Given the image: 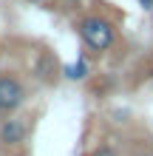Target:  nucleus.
Returning a JSON list of instances; mask_svg holds the SVG:
<instances>
[{
	"instance_id": "9d476101",
	"label": "nucleus",
	"mask_w": 153,
	"mask_h": 156,
	"mask_svg": "<svg viewBox=\"0 0 153 156\" xmlns=\"http://www.w3.org/2000/svg\"><path fill=\"white\" fill-rule=\"evenodd\" d=\"M139 6L145 9V12H153V0H139Z\"/></svg>"
},
{
	"instance_id": "1a4fd4ad",
	"label": "nucleus",
	"mask_w": 153,
	"mask_h": 156,
	"mask_svg": "<svg viewBox=\"0 0 153 156\" xmlns=\"http://www.w3.org/2000/svg\"><path fill=\"white\" fill-rule=\"evenodd\" d=\"M82 156H122V151L119 148H113V145H96V148H91L88 153H82Z\"/></svg>"
},
{
	"instance_id": "0eeeda50",
	"label": "nucleus",
	"mask_w": 153,
	"mask_h": 156,
	"mask_svg": "<svg viewBox=\"0 0 153 156\" xmlns=\"http://www.w3.org/2000/svg\"><path fill=\"white\" fill-rule=\"evenodd\" d=\"M122 156H153V145L150 139H128Z\"/></svg>"
},
{
	"instance_id": "4468645a",
	"label": "nucleus",
	"mask_w": 153,
	"mask_h": 156,
	"mask_svg": "<svg viewBox=\"0 0 153 156\" xmlns=\"http://www.w3.org/2000/svg\"><path fill=\"white\" fill-rule=\"evenodd\" d=\"M150 145H153V136H150Z\"/></svg>"
},
{
	"instance_id": "6e6552de",
	"label": "nucleus",
	"mask_w": 153,
	"mask_h": 156,
	"mask_svg": "<svg viewBox=\"0 0 153 156\" xmlns=\"http://www.w3.org/2000/svg\"><path fill=\"white\" fill-rule=\"evenodd\" d=\"M54 6H57L60 14H79L85 6V0H54Z\"/></svg>"
},
{
	"instance_id": "ddd939ff",
	"label": "nucleus",
	"mask_w": 153,
	"mask_h": 156,
	"mask_svg": "<svg viewBox=\"0 0 153 156\" xmlns=\"http://www.w3.org/2000/svg\"><path fill=\"white\" fill-rule=\"evenodd\" d=\"M0 57H3V40H0Z\"/></svg>"
},
{
	"instance_id": "f257e3e1",
	"label": "nucleus",
	"mask_w": 153,
	"mask_h": 156,
	"mask_svg": "<svg viewBox=\"0 0 153 156\" xmlns=\"http://www.w3.org/2000/svg\"><path fill=\"white\" fill-rule=\"evenodd\" d=\"M74 29L79 34V40L88 51L94 54H111L122 40V31H119V23L111 20L108 14L102 12H79L77 14V23Z\"/></svg>"
},
{
	"instance_id": "f8f14e48",
	"label": "nucleus",
	"mask_w": 153,
	"mask_h": 156,
	"mask_svg": "<svg viewBox=\"0 0 153 156\" xmlns=\"http://www.w3.org/2000/svg\"><path fill=\"white\" fill-rule=\"evenodd\" d=\"M9 156H29V153H26V151L20 148V151H12V153H9Z\"/></svg>"
},
{
	"instance_id": "423d86ee",
	"label": "nucleus",
	"mask_w": 153,
	"mask_h": 156,
	"mask_svg": "<svg viewBox=\"0 0 153 156\" xmlns=\"http://www.w3.org/2000/svg\"><path fill=\"white\" fill-rule=\"evenodd\" d=\"M88 88H91V94H94L96 99H105V97L113 91V80H111V74L94 77V80H88Z\"/></svg>"
},
{
	"instance_id": "20e7f679",
	"label": "nucleus",
	"mask_w": 153,
	"mask_h": 156,
	"mask_svg": "<svg viewBox=\"0 0 153 156\" xmlns=\"http://www.w3.org/2000/svg\"><path fill=\"white\" fill-rule=\"evenodd\" d=\"M31 71H34V77H37L43 85H57L62 80V62H60V57L51 48H37Z\"/></svg>"
},
{
	"instance_id": "39448f33",
	"label": "nucleus",
	"mask_w": 153,
	"mask_h": 156,
	"mask_svg": "<svg viewBox=\"0 0 153 156\" xmlns=\"http://www.w3.org/2000/svg\"><path fill=\"white\" fill-rule=\"evenodd\" d=\"M88 74H91V66H88L85 57H79L71 66H62V77L71 80V82H82V80H88Z\"/></svg>"
},
{
	"instance_id": "f03ea898",
	"label": "nucleus",
	"mask_w": 153,
	"mask_h": 156,
	"mask_svg": "<svg viewBox=\"0 0 153 156\" xmlns=\"http://www.w3.org/2000/svg\"><path fill=\"white\" fill-rule=\"evenodd\" d=\"M29 102V82L17 71H0V119L23 111Z\"/></svg>"
},
{
	"instance_id": "7ed1b4c3",
	"label": "nucleus",
	"mask_w": 153,
	"mask_h": 156,
	"mask_svg": "<svg viewBox=\"0 0 153 156\" xmlns=\"http://www.w3.org/2000/svg\"><path fill=\"white\" fill-rule=\"evenodd\" d=\"M31 131H34V116L31 114L17 111L12 116L0 119V151L12 153V151L26 148V142L31 139Z\"/></svg>"
},
{
	"instance_id": "9b49d317",
	"label": "nucleus",
	"mask_w": 153,
	"mask_h": 156,
	"mask_svg": "<svg viewBox=\"0 0 153 156\" xmlns=\"http://www.w3.org/2000/svg\"><path fill=\"white\" fill-rule=\"evenodd\" d=\"M31 3H37V6H51L54 0H31Z\"/></svg>"
}]
</instances>
